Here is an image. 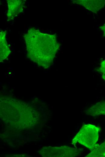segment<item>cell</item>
<instances>
[{"instance_id": "cell-4", "label": "cell", "mask_w": 105, "mask_h": 157, "mask_svg": "<svg viewBox=\"0 0 105 157\" xmlns=\"http://www.w3.org/2000/svg\"><path fill=\"white\" fill-rule=\"evenodd\" d=\"M8 11L7 14L9 20L13 19L23 10L24 3L22 0H8Z\"/></svg>"}, {"instance_id": "cell-7", "label": "cell", "mask_w": 105, "mask_h": 157, "mask_svg": "<svg viewBox=\"0 0 105 157\" xmlns=\"http://www.w3.org/2000/svg\"><path fill=\"white\" fill-rule=\"evenodd\" d=\"M85 157H105V141L100 144H97L94 149Z\"/></svg>"}, {"instance_id": "cell-2", "label": "cell", "mask_w": 105, "mask_h": 157, "mask_svg": "<svg viewBox=\"0 0 105 157\" xmlns=\"http://www.w3.org/2000/svg\"><path fill=\"white\" fill-rule=\"evenodd\" d=\"M100 128L94 125L87 124L83 125L72 140L75 146L79 143L92 151L95 148L99 138Z\"/></svg>"}, {"instance_id": "cell-5", "label": "cell", "mask_w": 105, "mask_h": 157, "mask_svg": "<svg viewBox=\"0 0 105 157\" xmlns=\"http://www.w3.org/2000/svg\"><path fill=\"white\" fill-rule=\"evenodd\" d=\"M86 114L95 117L105 115V101H101L95 104L84 111Z\"/></svg>"}, {"instance_id": "cell-9", "label": "cell", "mask_w": 105, "mask_h": 157, "mask_svg": "<svg viewBox=\"0 0 105 157\" xmlns=\"http://www.w3.org/2000/svg\"><path fill=\"white\" fill-rule=\"evenodd\" d=\"M100 29L103 32V35L105 37V23L100 27Z\"/></svg>"}, {"instance_id": "cell-3", "label": "cell", "mask_w": 105, "mask_h": 157, "mask_svg": "<svg viewBox=\"0 0 105 157\" xmlns=\"http://www.w3.org/2000/svg\"><path fill=\"white\" fill-rule=\"evenodd\" d=\"M74 4L80 5L86 9L97 13L105 5V0H74Z\"/></svg>"}, {"instance_id": "cell-1", "label": "cell", "mask_w": 105, "mask_h": 157, "mask_svg": "<svg viewBox=\"0 0 105 157\" xmlns=\"http://www.w3.org/2000/svg\"><path fill=\"white\" fill-rule=\"evenodd\" d=\"M24 38L30 59L45 68L51 66L60 46L56 35L43 33L38 30L30 28Z\"/></svg>"}, {"instance_id": "cell-6", "label": "cell", "mask_w": 105, "mask_h": 157, "mask_svg": "<svg viewBox=\"0 0 105 157\" xmlns=\"http://www.w3.org/2000/svg\"><path fill=\"white\" fill-rule=\"evenodd\" d=\"M6 32L2 31L0 33V61L6 58L10 51L5 39Z\"/></svg>"}, {"instance_id": "cell-8", "label": "cell", "mask_w": 105, "mask_h": 157, "mask_svg": "<svg viewBox=\"0 0 105 157\" xmlns=\"http://www.w3.org/2000/svg\"><path fill=\"white\" fill-rule=\"evenodd\" d=\"M97 71L100 73L102 78L105 81V59L101 62Z\"/></svg>"}]
</instances>
